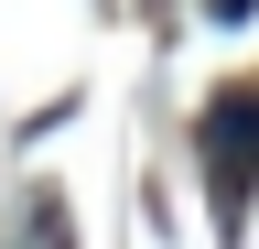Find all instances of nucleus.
<instances>
[{"mask_svg":"<svg viewBox=\"0 0 259 249\" xmlns=\"http://www.w3.org/2000/svg\"><path fill=\"white\" fill-rule=\"evenodd\" d=\"M205 184H216V228H248V184H259V87H227L205 109Z\"/></svg>","mask_w":259,"mask_h":249,"instance_id":"f257e3e1","label":"nucleus"},{"mask_svg":"<svg viewBox=\"0 0 259 249\" xmlns=\"http://www.w3.org/2000/svg\"><path fill=\"white\" fill-rule=\"evenodd\" d=\"M22 249H65V217H54V206H32V217H22Z\"/></svg>","mask_w":259,"mask_h":249,"instance_id":"f03ea898","label":"nucleus"}]
</instances>
